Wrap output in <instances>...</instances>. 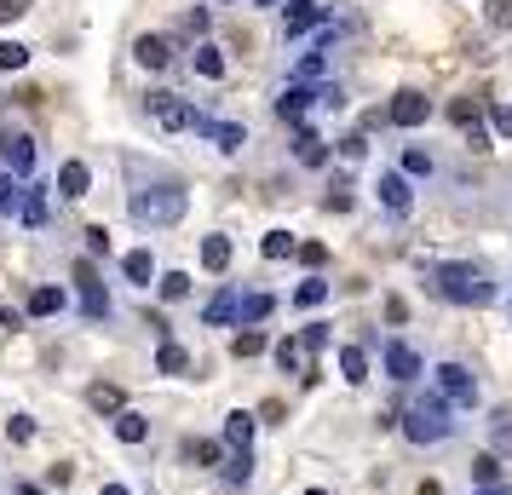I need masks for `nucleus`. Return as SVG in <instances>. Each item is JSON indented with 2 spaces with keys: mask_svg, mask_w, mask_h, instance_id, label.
<instances>
[{
  "mask_svg": "<svg viewBox=\"0 0 512 495\" xmlns=\"http://www.w3.org/2000/svg\"><path fill=\"white\" fill-rule=\"evenodd\" d=\"M185 219V185H150L133 196V225H179Z\"/></svg>",
  "mask_w": 512,
  "mask_h": 495,
  "instance_id": "nucleus-1",
  "label": "nucleus"
},
{
  "mask_svg": "<svg viewBox=\"0 0 512 495\" xmlns=\"http://www.w3.org/2000/svg\"><path fill=\"white\" fill-rule=\"evenodd\" d=\"M438 288H443V300H455V306H489L495 300V288H489V277L478 265H443Z\"/></svg>",
  "mask_w": 512,
  "mask_h": 495,
  "instance_id": "nucleus-2",
  "label": "nucleus"
},
{
  "mask_svg": "<svg viewBox=\"0 0 512 495\" xmlns=\"http://www.w3.org/2000/svg\"><path fill=\"white\" fill-rule=\"evenodd\" d=\"M403 432H409V444H438V438H449V421H443V398L415 403V409L403 415Z\"/></svg>",
  "mask_w": 512,
  "mask_h": 495,
  "instance_id": "nucleus-3",
  "label": "nucleus"
},
{
  "mask_svg": "<svg viewBox=\"0 0 512 495\" xmlns=\"http://www.w3.org/2000/svg\"><path fill=\"white\" fill-rule=\"evenodd\" d=\"M144 110H150V121H156L162 133H185L190 121H196V110H190L179 93H150L144 98Z\"/></svg>",
  "mask_w": 512,
  "mask_h": 495,
  "instance_id": "nucleus-4",
  "label": "nucleus"
},
{
  "mask_svg": "<svg viewBox=\"0 0 512 495\" xmlns=\"http://www.w3.org/2000/svg\"><path fill=\"white\" fill-rule=\"evenodd\" d=\"M328 24V12L317 6V0H288L282 6V35L294 41V35H311V29H323Z\"/></svg>",
  "mask_w": 512,
  "mask_h": 495,
  "instance_id": "nucleus-5",
  "label": "nucleus"
},
{
  "mask_svg": "<svg viewBox=\"0 0 512 495\" xmlns=\"http://www.w3.org/2000/svg\"><path fill=\"white\" fill-rule=\"evenodd\" d=\"M426 116H432V98L415 93V87H403V93L392 98V110H386V121H397V127H420Z\"/></svg>",
  "mask_w": 512,
  "mask_h": 495,
  "instance_id": "nucleus-6",
  "label": "nucleus"
},
{
  "mask_svg": "<svg viewBox=\"0 0 512 495\" xmlns=\"http://www.w3.org/2000/svg\"><path fill=\"white\" fill-rule=\"evenodd\" d=\"M0 162L24 179L29 167H35V139H29V133H0Z\"/></svg>",
  "mask_w": 512,
  "mask_h": 495,
  "instance_id": "nucleus-7",
  "label": "nucleus"
},
{
  "mask_svg": "<svg viewBox=\"0 0 512 495\" xmlns=\"http://www.w3.org/2000/svg\"><path fill=\"white\" fill-rule=\"evenodd\" d=\"M438 392L449 403H472V398H478V380L466 375L461 363H443V369H438Z\"/></svg>",
  "mask_w": 512,
  "mask_h": 495,
  "instance_id": "nucleus-8",
  "label": "nucleus"
},
{
  "mask_svg": "<svg viewBox=\"0 0 512 495\" xmlns=\"http://www.w3.org/2000/svg\"><path fill=\"white\" fill-rule=\"evenodd\" d=\"M133 58H139L144 70H167V64H173V41H167V35H139V41H133Z\"/></svg>",
  "mask_w": 512,
  "mask_h": 495,
  "instance_id": "nucleus-9",
  "label": "nucleus"
},
{
  "mask_svg": "<svg viewBox=\"0 0 512 495\" xmlns=\"http://www.w3.org/2000/svg\"><path fill=\"white\" fill-rule=\"evenodd\" d=\"M190 127H196V133H208V139L219 144V150H242V144H248V133H242L236 121H208V116H196Z\"/></svg>",
  "mask_w": 512,
  "mask_h": 495,
  "instance_id": "nucleus-10",
  "label": "nucleus"
},
{
  "mask_svg": "<svg viewBox=\"0 0 512 495\" xmlns=\"http://www.w3.org/2000/svg\"><path fill=\"white\" fill-rule=\"evenodd\" d=\"M386 369H392V380L409 386V380H420V352L415 346H403V340H392V346H386Z\"/></svg>",
  "mask_w": 512,
  "mask_h": 495,
  "instance_id": "nucleus-11",
  "label": "nucleus"
},
{
  "mask_svg": "<svg viewBox=\"0 0 512 495\" xmlns=\"http://www.w3.org/2000/svg\"><path fill=\"white\" fill-rule=\"evenodd\" d=\"M380 202H386L392 213H409V208H415V190H409V179H403V173H380Z\"/></svg>",
  "mask_w": 512,
  "mask_h": 495,
  "instance_id": "nucleus-12",
  "label": "nucleus"
},
{
  "mask_svg": "<svg viewBox=\"0 0 512 495\" xmlns=\"http://www.w3.org/2000/svg\"><path fill=\"white\" fill-rule=\"evenodd\" d=\"M87 185H93V173H87V162H64V167H58V196H70V202H81V196H87Z\"/></svg>",
  "mask_w": 512,
  "mask_h": 495,
  "instance_id": "nucleus-13",
  "label": "nucleus"
},
{
  "mask_svg": "<svg viewBox=\"0 0 512 495\" xmlns=\"http://www.w3.org/2000/svg\"><path fill=\"white\" fill-rule=\"evenodd\" d=\"M87 403H93L98 415H121V409H127V392H121V386H110V380H98L93 392H87Z\"/></svg>",
  "mask_w": 512,
  "mask_h": 495,
  "instance_id": "nucleus-14",
  "label": "nucleus"
},
{
  "mask_svg": "<svg viewBox=\"0 0 512 495\" xmlns=\"http://www.w3.org/2000/svg\"><path fill=\"white\" fill-rule=\"evenodd\" d=\"M311 98H317L311 87H288V93L277 98V116H282V121H305V110H311Z\"/></svg>",
  "mask_w": 512,
  "mask_h": 495,
  "instance_id": "nucleus-15",
  "label": "nucleus"
},
{
  "mask_svg": "<svg viewBox=\"0 0 512 495\" xmlns=\"http://www.w3.org/2000/svg\"><path fill=\"white\" fill-rule=\"evenodd\" d=\"M225 444H231V449H248V444H254V415H248V409L225 415Z\"/></svg>",
  "mask_w": 512,
  "mask_h": 495,
  "instance_id": "nucleus-16",
  "label": "nucleus"
},
{
  "mask_svg": "<svg viewBox=\"0 0 512 495\" xmlns=\"http://www.w3.org/2000/svg\"><path fill=\"white\" fill-rule=\"evenodd\" d=\"M116 438L121 444H144V438H150V421H144L139 409H121L116 415Z\"/></svg>",
  "mask_w": 512,
  "mask_h": 495,
  "instance_id": "nucleus-17",
  "label": "nucleus"
},
{
  "mask_svg": "<svg viewBox=\"0 0 512 495\" xmlns=\"http://www.w3.org/2000/svg\"><path fill=\"white\" fill-rule=\"evenodd\" d=\"M271 317V294H248V300H236V323L242 329H254V323H265Z\"/></svg>",
  "mask_w": 512,
  "mask_h": 495,
  "instance_id": "nucleus-18",
  "label": "nucleus"
},
{
  "mask_svg": "<svg viewBox=\"0 0 512 495\" xmlns=\"http://www.w3.org/2000/svg\"><path fill=\"white\" fill-rule=\"evenodd\" d=\"M294 156H300L305 167H323L328 162V144L311 133V127H300V139H294Z\"/></svg>",
  "mask_w": 512,
  "mask_h": 495,
  "instance_id": "nucleus-19",
  "label": "nucleus"
},
{
  "mask_svg": "<svg viewBox=\"0 0 512 495\" xmlns=\"http://www.w3.org/2000/svg\"><path fill=\"white\" fill-rule=\"evenodd\" d=\"M202 265L208 271H225L231 265V236H202Z\"/></svg>",
  "mask_w": 512,
  "mask_h": 495,
  "instance_id": "nucleus-20",
  "label": "nucleus"
},
{
  "mask_svg": "<svg viewBox=\"0 0 512 495\" xmlns=\"http://www.w3.org/2000/svg\"><path fill=\"white\" fill-rule=\"evenodd\" d=\"M225 478H231V484H248V478H254V449H231V455H225Z\"/></svg>",
  "mask_w": 512,
  "mask_h": 495,
  "instance_id": "nucleus-21",
  "label": "nucleus"
},
{
  "mask_svg": "<svg viewBox=\"0 0 512 495\" xmlns=\"http://www.w3.org/2000/svg\"><path fill=\"white\" fill-rule=\"evenodd\" d=\"M340 375H346L351 386L369 380V357H363V346H346V352H340Z\"/></svg>",
  "mask_w": 512,
  "mask_h": 495,
  "instance_id": "nucleus-22",
  "label": "nucleus"
},
{
  "mask_svg": "<svg viewBox=\"0 0 512 495\" xmlns=\"http://www.w3.org/2000/svg\"><path fill=\"white\" fill-rule=\"evenodd\" d=\"M121 271H127L133 283H150V277H156V260H150V248H133V254L121 260Z\"/></svg>",
  "mask_w": 512,
  "mask_h": 495,
  "instance_id": "nucleus-23",
  "label": "nucleus"
},
{
  "mask_svg": "<svg viewBox=\"0 0 512 495\" xmlns=\"http://www.w3.org/2000/svg\"><path fill=\"white\" fill-rule=\"evenodd\" d=\"M277 369L305 375V346H300V340H277Z\"/></svg>",
  "mask_w": 512,
  "mask_h": 495,
  "instance_id": "nucleus-24",
  "label": "nucleus"
},
{
  "mask_svg": "<svg viewBox=\"0 0 512 495\" xmlns=\"http://www.w3.org/2000/svg\"><path fill=\"white\" fill-rule=\"evenodd\" d=\"M156 363H162V375H185V369H190V352H185V346H173V340H162Z\"/></svg>",
  "mask_w": 512,
  "mask_h": 495,
  "instance_id": "nucleus-25",
  "label": "nucleus"
},
{
  "mask_svg": "<svg viewBox=\"0 0 512 495\" xmlns=\"http://www.w3.org/2000/svg\"><path fill=\"white\" fill-rule=\"evenodd\" d=\"M294 248H300V242H294L288 231H265V242H259V254H265V260H288Z\"/></svg>",
  "mask_w": 512,
  "mask_h": 495,
  "instance_id": "nucleus-26",
  "label": "nucleus"
},
{
  "mask_svg": "<svg viewBox=\"0 0 512 495\" xmlns=\"http://www.w3.org/2000/svg\"><path fill=\"white\" fill-rule=\"evenodd\" d=\"M196 70L208 75V81H219V75H225V58H219V47H213V41H202V47H196Z\"/></svg>",
  "mask_w": 512,
  "mask_h": 495,
  "instance_id": "nucleus-27",
  "label": "nucleus"
},
{
  "mask_svg": "<svg viewBox=\"0 0 512 495\" xmlns=\"http://www.w3.org/2000/svg\"><path fill=\"white\" fill-rule=\"evenodd\" d=\"M29 311H35V317H52V311H64V294H58V288H35V294H29Z\"/></svg>",
  "mask_w": 512,
  "mask_h": 495,
  "instance_id": "nucleus-28",
  "label": "nucleus"
},
{
  "mask_svg": "<svg viewBox=\"0 0 512 495\" xmlns=\"http://www.w3.org/2000/svg\"><path fill=\"white\" fill-rule=\"evenodd\" d=\"M259 352H265V334H259V329H242L231 340V357H259Z\"/></svg>",
  "mask_w": 512,
  "mask_h": 495,
  "instance_id": "nucleus-29",
  "label": "nucleus"
},
{
  "mask_svg": "<svg viewBox=\"0 0 512 495\" xmlns=\"http://www.w3.org/2000/svg\"><path fill=\"white\" fill-rule=\"evenodd\" d=\"M294 300H300V306H323V300H328V283H323V277H305V283L294 288Z\"/></svg>",
  "mask_w": 512,
  "mask_h": 495,
  "instance_id": "nucleus-30",
  "label": "nucleus"
},
{
  "mask_svg": "<svg viewBox=\"0 0 512 495\" xmlns=\"http://www.w3.org/2000/svg\"><path fill=\"white\" fill-rule=\"evenodd\" d=\"M231 317H236V294L225 288V294H213L208 300V323H231Z\"/></svg>",
  "mask_w": 512,
  "mask_h": 495,
  "instance_id": "nucleus-31",
  "label": "nucleus"
},
{
  "mask_svg": "<svg viewBox=\"0 0 512 495\" xmlns=\"http://www.w3.org/2000/svg\"><path fill=\"white\" fill-rule=\"evenodd\" d=\"M484 24L489 29H512V0H484Z\"/></svg>",
  "mask_w": 512,
  "mask_h": 495,
  "instance_id": "nucleus-32",
  "label": "nucleus"
},
{
  "mask_svg": "<svg viewBox=\"0 0 512 495\" xmlns=\"http://www.w3.org/2000/svg\"><path fill=\"white\" fill-rule=\"evenodd\" d=\"M190 461H202V467H225V449L219 444H185Z\"/></svg>",
  "mask_w": 512,
  "mask_h": 495,
  "instance_id": "nucleus-33",
  "label": "nucleus"
},
{
  "mask_svg": "<svg viewBox=\"0 0 512 495\" xmlns=\"http://www.w3.org/2000/svg\"><path fill=\"white\" fill-rule=\"evenodd\" d=\"M29 64V47H18V41H0V70H24Z\"/></svg>",
  "mask_w": 512,
  "mask_h": 495,
  "instance_id": "nucleus-34",
  "label": "nucleus"
},
{
  "mask_svg": "<svg viewBox=\"0 0 512 495\" xmlns=\"http://www.w3.org/2000/svg\"><path fill=\"white\" fill-rule=\"evenodd\" d=\"M472 478H478V484H501V461H495V455H478V461H472Z\"/></svg>",
  "mask_w": 512,
  "mask_h": 495,
  "instance_id": "nucleus-35",
  "label": "nucleus"
},
{
  "mask_svg": "<svg viewBox=\"0 0 512 495\" xmlns=\"http://www.w3.org/2000/svg\"><path fill=\"white\" fill-rule=\"evenodd\" d=\"M24 225H41V219H47V202H41V190H24Z\"/></svg>",
  "mask_w": 512,
  "mask_h": 495,
  "instance_id": "nucleus-36",
  "label": "nucleus"
},
{
  "mask_svg": "<svg viewBox=\"0 0 512 495\" xmlns=\"http://www.w3.org/2000/svg\"><path fill=\"white\" fill-rule=\"evenodd\" d=\"M185 294H190V277L185 271H167L162 277V300H185Z\"/></svg>",
  "mask_w": 512,
  "mask_h": 495,
  "instance_id": "nucleus-37",
  "label": "nucleus"
},
{
  "mask_svg": "<svg viewBox=\"0 0 512 495\" xmlns=\"http://www.w3.org/2000/svg\"><path fill=\"white\" fill-rule=\"evenodd\" d=\"M409 173H432V156H426V150H403V179H409Z\"/></svg>",
  "mask_w": 512,
  "mask_h": 495,
  "instance_id": "nucleus-38",
  "label": "nucleus"
},
{
  "mask_svg": "<svg viewBox=\"0 0 512 495\" xmlns=\"http://www.w3.org/2000/svg\"><path fill=\"white\" fill-rule=\"evenodd\" d=\"M6 438H12V444H29V438H35V421H29V415H12V421H6Z\"/></svg>",
  "mask_w": 512,
  "mask_h": 495,
  "instance_id": "nucleus-39",
  "label": "nucleus"
},
{
  "mask_svg": "<svg viewBox=\"0 0 512 495\" xmlns=\"http://www.w3.org/2000/svg\"><path fill=\"white\" fill-rule=\"evenodd\" d=\"M29 6H35V0H0V24H18Z\"/></svg>",
  "mask_w": 512,
  "mask_h": 495,
  "instance_id": "nucleus-40",
  "label": "nucleus"
},
{
  "mask_svg": "<svg viewBox=\"0 0 512 495\" xmlns=\"http://www.w3.org/2000/svg\"><path fill=\"white\" fill-rule=\"evenodd\" d=\"M449 116H455V127H478V104H472V98H461Z\"/></svg>",
  "mask_w": 512,
  "mask_h": 495,
  "instance_id": "nucleus-41",
  "label": "nucleus"
},
{
  "mask_svg": "<svg viewBox=\"0 0 512 495\" xmlns=\"http://www.w3.org/2000/svg\"><path fill=\"white\" fill-rule=\"evenodd\" d=\"M300 346H305V352H323V346H328V329H323V323H311V329L300 334Z\"/></svg>",
  "mask_w": 512,
  "mask_h": 495,
  "instance_id": "nucleus-42",
  "label": "nucleus"
},
{
  "mask_svg": "<svg viewBox=\"0 0 512 495\" xmlns=\"http://www.w3.org/2000/svg\"><path fill=\"white\" fill-rule=\"evenodd\" d=\"M294 254H300L305 265H323V260H328V248H323V242H300V248H294Z\"/></svg>",
  "mask_w": 512,
  "mask_h": 495,
  "instance_id": "nucleus-43",
  "label": "nucleus"
},
{
  "mask_svg": "<svg viewBox=\"0 0 512 495\" xmlns=\"http://www.w3.org/2000/svg\"><path fill=\"white\" fill-rule=\"evenodd\" d=\"M87 254H110V231H104V225L87 231Z\"/></svg>",
  "mask_w": 512,
  "mask_h": 495,
  "instance_id": "nucleus-44",
  "label": "nucleus"
},
{
  "mask_svg": "<svg viewBox=\"0 0 512 495\" xmlns=\"http://www.w3.org/2000/svg\"><path fill=\"white\" fill-rule=\"evenodd\" d=\"M185 35H208V12H202V6L185 12Z\"/></svg>",
  "mask_w": 512,
  "mask_h": 495,
  "instance_id": "nucleus-45",
  "label": "nucleus"
},
{
  "mask_svg": "<svg viewBox=\"0 0 512 495\" xmlns=\"http://www.w3.org/2000/svg\"><path fill=\"white\" fill-rule=\"evenodd\" d=\"M311 75H323V52H305L300 58V81H311Z\"/></svg>",
  "mask_w": 512,
  "mask_h": 495,
  "instance_id": "nucleus-46",
  "label": "nucleus"
},
{
  "mask_svg": "<svg viewBox=\"0 0 512 495\" xmlns=\"http://www.w3.org/2000/svg\"><path fill=\"white\" fill-rule=\"evenodd\" d=\"M363 150H369V139H363V133H351V139L340 144V156H346V162H357V156H363Z\"/></svg>",
  "mask_w": 512,
  "mask_h": 495,
  "instance_id": "nucleus-47",
  "label": "nucleus"
},
{
  "mask_svg": "<svg viewBox=\"0 0 512 495\" xmlns=\"http://www.w3.org/2000/svg\"><path fill=\"white\" fill-rule=\"evenodd\" d=\"M495 127H501V133L512 139V110H495Z\"/></svg>",
  "mask_w": 512,
  "mask_h": 495,
  "instance_id": "nucleus-48",
  "label": "nucleus"
},
{
  "mask_svg": "<svg viewBox=\"0 0 512 495\" xmlns=\"http://www.w3.org/2000/svg\"><path fill=\"white\" fill-rule=\"evenodd\" d=\"M484 495H512V490H507V484H489V490H484Z\"/></svg>",
  "mask_w": 512,
  "mask_h": 495,
  "instance_id": "nucleus-49",
  "label": "nucleus"
},
{
  "mask_svg": "<svg viewBox=\"0 0 512 495\" xmlns=\"http://www.w3.org/2000/svg\"><path fill=\"white\" fill-rule=\"evenodd\" d=\"M104 495H127V490H121V484H104Z\"/></svg>",
  "mask_w": 512,
  "mask_h": 495,
  "instance_id": "nucleus-50",
  "label": "nucleus"
},
{
  "mask_svg": "<svg viewBox=\"0 0 512 495\" xmlns=\"http://www.w3.org/2000/svg\"><path fill=\"white\" fill-rule=\"evenodd\" d=\"M305 495H328V490H305Z\"/></svg>",
  "mask_w": 512,
  "mask_h": 495,
  "instance_id": "nucleus-51",
  "label": "nucleus"
},
{
  "mask_svg": "<svg viewBox=\"0 0 512 495\" xmlns=\"http://www.w3.org/2000/svg\"><path fill=\"white\" fill-rule=\"evenodd\" d=\"M259 6H265V0H259Z\"/></svg>",
  "mask_w": 512,
  "mask_h": 495,
  "instance_id": "nucleus-52",
  "label": "nucleus"
}]
</instances>
